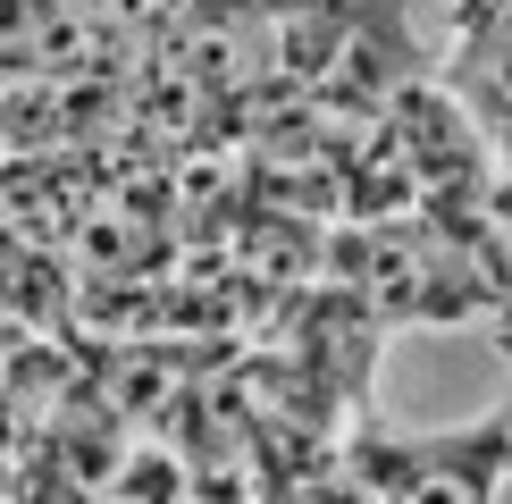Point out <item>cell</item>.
Masks as SVG:
<instances>
[{
    "label": "cell",
    "mask_w": 512,
    "mask_h": 504,
    "mask_svg": "<svg viewBox=\"0 0 512 504\" xmlns=\"http://www.w3.org/2000/svg\"><path fill=\"white\" fill-rule=\"evenodd\" d=\"M512 454V412L471 420L454 437H353L345 488L361 504H487Z\"/></svg>",
    "instance_id": "cell-2"
},
{
    "label": "cell",
    "mask_w": 512,
    "mask_h": 504,
    "mask_svg": "<svg viewBox=\"0 0 512 504\" xmlns=\"http://www.w3.org/2000/svg\"><path fill=\"white\" fill-rule=\"evenodd\" d=\"M328 286L345 303L370 311V328H403V320H479V311H504L496 278H487L471 227H445V219H361L328 236Z\"/></svg>",
    "instance_id": "cell-1"
},
{
    "label": "cell",
    "mask_w": 512,
    "mask_h": 504,
    "mask_svg": "<svg viewBox=\"0 0 512 504\" xmlns=\"http://www.w3.org/2000/svg\"><path fill=\"white\" fill-rule=\"evenodd\" d=\"M445 101L471 118L487 143L496 194H512V0H454V59H445Z\"/></svg>",
    "instance_id": "cell-3"
}]
</instances>
